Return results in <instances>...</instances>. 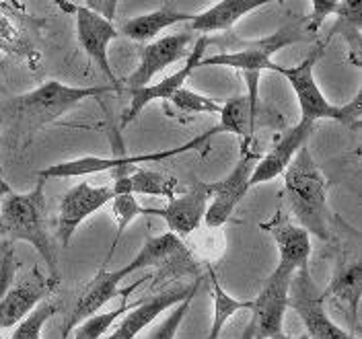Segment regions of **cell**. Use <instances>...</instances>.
<instances>
[{
	"mask_svg": "<svg viewBox=\"0 0 362 339\" xmlns=\"http://www.w3.org/2000/svg\"><path fill=\"white\" fill-rule=\"evenodd\" d=\"M117 90L112 85L103 87H70L60 81H47L42 87L23 93L17 97H8L0 103V126L6 128L13 136L29 138L42 132L45 126L60 119L78 103L90 97H99L105 93Z\"/></svg>",
	"mask_w": 362,
	"mask_h": 339,
	"instance_id": "1",
	"label": "cell"
},
{
	"mask_svg": "<svg viewBox=\"0 0 362 339\" xmlns=\"http://www.w3.org/2000/svg\"><path fill=\"white\" fill-rule=\"evenodd\" d=\"M177 253H185V247L181 243V239H177L175 234L171 232H165V234H158V237H151L144 241V245L140 247V251L136 253V257L132 261H128L124 268H117L113 271L99 270L95 273V278L90 280L89 284L83 288V292L78 294L76 298V304L72 309V313L66 319L64 323V329H62V335L60 339H68L70 331H74L76 325H81L85 319L97 315L112 298L119 296V294H128L119 292L117 286L124 278L132 275L138 270L142 268H148V266H157V263H163L167 259H171L173 255Z\"/></svg>",
	"mask_w": 362,
	"mask_h": 339,
	"instance_id": "2",
	"label": "cell"
},
{
	"mask_svg": "<svg viewBox=\"0 0 362 339\" xmlns=\"http://www.w3.org/2000/svg\"><path fill=\"white\" fill-rule=\"evenodd\" d=\"M284 194L298 226L321 241H329L327 179L305 146L284 171Z\"/></svg>",
	"mask_w": 362,
	"mask_h": 339,
	"instance_id": "3",
	"label": "cell"
},
{
	"mask_svg": "<svg viewBox=\"0 0 362 339\" xmlns=\"http://www.w3.org/2000/svg\"><path fill=\"white\" fill-rule=\"evenodd\" d=\"M325 52V44H315L313 49L309 52V56L296 64V66H280L274 64L272 72L282 74L291 87L294 95L298 99L300 105V119L305 121H313L317 124L319 119H334L338 124H344L346 128H361L362 121V90H358L350 103L346 105H334L325 99V95L321 93L319 85L315 81V66L319 58Z\"/></svg>",
	"mask_w": 362,
	"mask_h": 339,
	"instance_id": "4",
	"label": "cell"
},
{
	"mask_svg": "<svg viewBox=\"0 0 362 339\" xmlns=\"http://www.w3.org/2000/svg\"><path fill=\"white\" fill-rule=\"evenodd\" d=\"M0 234L8 241H25L42 255L52 275H56V251L45 226V181L25 194L6 191L0 200Z\"/></svg>",
	"mask_w": 362,
	"mask_h": 339,
	"instance_id": "5",
	"label": "cell"
},
{
	"mask_svg": "<svg viewBox=\"0 0 362 339\" xmlns=\"http://www.w3.org/2000/svg\"><path fill=\"white\" fill-rule=\"evenodd\" d=\"M305 23H307V17H300L298 21L282 27L280 31L272 33V35L259 40V42L245 44L243 47L235 49V52H221V54H214L210 58H202L200 66H225L235 68V70L243 72L249 89V93H245V95L249 97L253 115H257V103H259L257 101L259 99L257 97V83H259L262 70H272L274 68L272 54L280 52L286 45L296 44V42H303L305 40V33H307L303 29Z\"/></svg>",
	"mask_w": 362,
	"mask_h": 339,
	"instance_id": "6",
	"label": "cell"
},
{
	"mask_svg": "<svg viewBox=\"0 0 362 339\" xmlns=\"http://www.w3.org/2000/svg\"><path fill=\"white\" fill-rule=\"evenodd\" d=\"M15 275V247H11L0 257V309H2V329L15 327L29 315L35 307L45 302L60 284L58 275H44L37 268L21 278L13 288L11 280Z\"/></svg>",
	"mask_w": 362,
	"mask_h": 339,
	"instance_id": "7",
	"label": "cell"
},
{
	"mask_svg": "<svg viewBox=\"0 0 362 339\" xmlns=\"http://www.w3.org/2000/svg\"><path fill=\"white\" fill-rule=\"evenodd\" d=\"M225 130L216 124L210 130H206L200 136L192 138L189 142L175 146V148H167V150H158V153H144V155H124V157H81L66 162H58V165H49L37 173L40 179H68V177H83V175H93V173H101V171H115V169H124V167H138L140 162H158L165 158L177 157L187 150L200 148L210 138L216 134H223Z\"/></svg>",
	"mask_w": 362,
	"mask_h": 339,
	"instance_id": "8",
	"label": "cell"
},
{
	"mask_svg": "<svg viewBox=\"0 0 362 339\" xmlns=\"http://www.w3.org/2000/svg\"><path fill=\"white\" fill-rule=\"evenodd\" d=\"M288 309H293L307 329V339H352L325 311V300L315 286L309 268L293 275Z\"/></svg>",
	"mask_w": 362,
	"mask_h": 339,
	"instance_id": "9",
	"label": "cell"
},
{
	"mask_svg": "<svg viewBox=\"0 0 362 339\" xmlns=\"http://www.w3.org/2000/svg\"><path fill=\"white\" fill-rule=\"evenodd\" d=\"M293 275V271L278 266L266 280L262 292L253 300L251 321L255 327V339H270L282 333Z\"/></svg>",
	"mask_w": 362,
	"mask_h": 339,
	"instance_id": "10",
	"label": "cell"
},
{
	"mask_svg": "<svg viewBox=\"0 0 362 339\" xmlns=\"http://www.w3.org/2000/svg\"><path fill=\"white\" fill-rule=\"evenodd\" d=\"M58 6L62 11L74 15V19H76V37H78L81 47L85 49V54L89 56L90 60L99 66V70L107 76L112 87L119 89V83H117V78L113 74L112 66H110V56H107V47L119 35L117 29L113 27V23L105 21L103 17L95 15L85 4L58 2Z\"/></svg>",
	"mask_w": 362,
	"mask_h": 339,
	"instance_id": "11",
	"label": "cell"
},
{
	"mask_svg": "<svg viewBox=\"0 0 362 339\" xmlns=\"http://www.w3.org/2000/svg\"><path fill=\"white\" fill-rule=\"evenodd\" d=\"M257 155L255 153H249L247 150H241V157L237 160L235 169L226 175L223 181H216V183H210V196H214L212 203L206 208V214H204V222L208 228H218L223 226L233 216L237 203L245 198L249 189V179H251V173L257 165Z\"/></svg>",
	"mask_w": 362,
	"mask_h": 339,
	"instance_id": "12",
	"label": "cell"
},
{
	"mask_svg": "<svg viewBox=\"0 0 362 339\" xmlns=\"http://www.w3.org/2000/svg\"><path fill=\"white\" fill-rule=\"evenodd\" d=\"M208 45H210V37H208V35H200V37L196 40L194 49L187 54L185 64H183L177 72L165 76V78L158 81V83L146 85V87H142V89L128 90V93H130V103H128V107L122 113V126H128L130 121H134L136 117L140 115V112H142L146 105H151L153 101H171V97H173L180 89H183V85H185V81L192 76V72H194L196 68H200L204 52H206Z\"/></svg>",
	"mask_w": 362,
	"mask_h": 339,
	"instance_id": "13",
	"label": "cell"
},
{
	"mask_svg": "<svg viewBox=\"0 0 362 339\" xmlns=\"http://www.w3.org/2000/svg\"><path fill=\"white\" fill-rule=\"evenodd\" d=\"M113 200L112 185H99L93 187L87 181L70 187L66 194L60 200V210H58V239L62 241V245L66 247L72 239V234L76 232V228L83 225L90 214H95L97 210H101L105 203Z\"/></svg>",
	"mask_w": 362,
	"mask_h": 339,
	"instance_id": "14",
	"label": "cell"
},
{
	"mask_svg": "<svg viewBox=\"0 0 362 339\" xmlns=\"http://www.w3.org/2000/svg\"><path fill=\"white\" fill-rule=\"evenodd\" d=\"M192 42H194L192 33H175V35L160 37L153 44H146L140 49V62L136 70L128 78H124V83H119V87L124 85L128 90L146 87L160 70L187 58L189 54L187 45Z\"/></svg>",
	"mask_w": 362,
	"mask_h": 339,
	"instance_id": "15",
	"label": "cell"
},
{
	"mask_svg": "<svg viewBox=\"0 0 362 339\" xmlns=\"http://www.w3.org/2000/svg\"><path fill=\"white\" fill-rule=\"evenodd\" d=\"M208 198H210V183L196 181L181 196L169 200L165 208L160 210L153 208V214H157L167 222L171 234L183 239L202 225L204 214L208 208Z\"/></svg>",
	"mask_w": 362,
	"mask_h": 339,
	"instance_id": "16",
	"label": "cell"
},
{
	"mask_svg": "<svg viewBox=\"0 0 362 339\" xmlns=\"http://www.w3.org/2000/svg\"><path fill=\"white\" fill-rule=\"evenodd\" d=\"M313 132H315V124L300 119L294 128H291L276 142V146L266 157L257 160V165L251 173V179H249V187L259 185V183H268V181L276 179L278 175H284L288 165L293 162L294 157L298 155V150L305 146V142L311 138Z\"/></svg>",
	"mask_w": 362,
	"mask_h": 339,
	"instance_id": "17",
	"label": "cell"
},
{
	"mask_svg": "<svg viewBox=\"0 0 362 339\" xmlns=\"http://www.w3.org/2000/svg\"><path fill=\"white\" fill-rule=\"evenodd\" d=\"M264 230H268L280 251L278 266L284 270L296 273L298 270L309 268V257H311V234L300 228L298 225H293L282 210L278 208L276 216L270 222L262 225Z\"/></svg>",
	"mask_w": 362,
	"mask_h": 339,
	"instance_id": "18",
	"label": "cell"
},
{
	"mask_svg": "<svg viewBox=\"0 0 362 339\" xmlns=\"http://www.w3.org/2000/svg\"><path fill=\"white\" fill-rule=\"evenodd\" d=\"M202 284V278H198L194 284L189 286H177L171 290H163L160 294H155L142 302H138L132 311H128L124 321L115 327V339H134L142 329H146L160 313H165L167 309L180 304L181 300H185L192 292H196Z\"/></svg>",
	"mask_w": 362,
	"mask_h": 339,
	"instance_id": "19",
	"label": "cell"
},
{
	"mask_svg": "<svg viewBox=\"0 0 362 339\" xmlns=\"http://www.w3.org/2000/svg\"><path fill=\"white\" fill-rule=\"evenodd\" d=\"M113 173V196L130 194V196H160L173 200L180 189V181L167 173L148 171L140 167H124Z\"/></svg>",
	"mask_w": 362,
	"mask_h": 339,
	"instance_id": "20",
	"label": "cell"
},
{
	"mask_svg": "<svg viewBox=\"0 0 362 339\" xmlns=\"http://www.w3.org/2000/svg\"><path fill=\"white\" fill-rule=\"evenodd\" d=\"M268 2L270 0H225V2L212 4L210 8L194 15V19L189 21V27H192V31H196L200 35L226 31L241 17H245L255 8L266 6Z\"/></svg>",
	"mask_w": 362,
	"mask_h": 339,
	"instance_id": "21",
	"label": "cell"
},
{
	"mask_svg": "<svg viewBox=\"0 0 362 339\" xmlns=\"http://www.w3.org/2000/svg\"><path fill=\"white\" fill-rule=\"evenodd\" d=\"M362 292V266L361 261H350L348 266L339 268L334 275L327 290H323V300L334 298L339 307L346 309V315L350 321V327H356L358 319V304H361Z\"/></svg>",
	"mask_w": 362,
	"mask_h": 339,
	"instance_id": "22",
	"label": "cell"
},
{
	"mask_svg": "<svg viewBox=\"0 0 362 339\" xmlns=\"http://www.w3.org/2000/svg\"><path fill=\"white\" fill-rule=\"evenodd\" d=\"M192 19H194V15L183 13L173 2H165L157 11L140 15V17H134V19L124 23L122 33L126 37L134 40V42H151V40L157 37L163 29H167V27H171L175 23L192 21Z\"/></svg>",
	"mask_w": 362,
	"mask_h": 339,
	"instance_id": "23",
	"label": "cell"
},
{
	"mask_svg": "<svg viewBox=\"0 0 362 339\" xmlns=\"http://www.w3.org/2000/svg\"><path fill=\"white\" fill-rule=\"evenodd\" d=\"M0 52L25 60L31 68H40V52L35 49L31 35L4 6H0Z\"/></svg>",
	"mask_w": 362,
	"mask_h": 339,
	"instance_id": "24",
	"label": "cell"
},
{
	"mask_svg": "<svg viewBox=\"0 0 362 339\" xmlns=\"http://www.w3.org/2000/svg\"><path fill=\"white\" fill-rule=\"evenodd\" d=\"M253 121H255V115H253V109H251L249 97L247 95H237V97L228 99L223 105L218 126L225 132L239 136L241 146H243L241 150H247L249 140H251V134H253Z\"/></svg>",
	"mask_w": 362,
	"mask_h": 339,
	"instance_id": "25",
	"label": "cell"
},
{
	"mask_svg": "<svg viewBox=\"0 0 362 339\" xmlns=\"http://www.w3.org/2000/svg\"><path fill=\"white\" fill-rule=\"evenodd\" d=\"M210 280H212V292H214V319H212V327H210L208 339H221L226 321L233 315L241 313V311H251L253 300H237V298L228 296L223 290V286L218 284L216 271L212 268H210Z\"/></svg>",
	"mask_w": 362,
	"mask_h": 339,
	"instance_id": "26",
	"label": "cell"
},
{
	"mask_svg": "<svg viewBox=\"0 0 362 339\" xmlns=\"http://www.w3.org/2000/svg\"><path fill=\"white\" fill-rule=\"evenodd\" d=\"M334 17H338V25L334 31L344 29V35L350 44V54L356 66H361V21H362V2H336Z\"/></svg>",
	"mask_w": 362,
	"mask_h": 339,
	"instance_id": "27",
	"label": "cell"
},
{
	"mask_svg": "<svg viewBox=\"0 0 362 339\" xmlns=\"http://www.w3.org/2000/svg\"><path fill=\"white\" fill-rule=\"evenodd\" d=\"M134 307L136 304L128 307V302H122L117 309H113L110 313H97V315L85 319L81 325L74 327V339H101L107 333V329H112V325L119 316L132 311Z\"/></svg>",
	"mask_w": 362,
	"mask_h": 339,
	"instance_id": "28",
	"label": "cell"
},
{
	"mask_svg": "<svg viewBox=\"0 0 362 339\" xmlns=\"http://www.w3.org/2000/svg\"><path fill=\"white\" fill-rule=\"evenodd\" d=\"M112 214L113 218H115V222H117V234H115V239H113V245L112 251L117 245V241L122 239V234H124V230H126V226L130 225L132 220H136L138 216H148V214H153V208H142L138 200H136V196H130V194H119V196H113L112 200Z\"/></svg>",
	"mask_w": 362,
	"mask_h": 339,
	"instance_id": "29",
	"label": "cell"
},
{
	"mask_svg": "<svg viewBox=\"0 0 362 339\" xmlns=\"http://www.w3.org/2000/svg\"><path fill=\"white\" fill-rule=\"evenodd\" d=\"M56 313H58V304L45 300L40 307H35L23 321L17 323V327H15L13 338L11 339H44L42 338L44 325Z\"/></svg>",
	"mask_w": 362,
	"mask_h": 339,
	"instance_id": "30",
	"label": "cell"
},
{
	"mask_svg": "<svg viewBox=\"0 0 362 339\" xmlns=\"http://www.w3.org/2000/svg\"><path fill=\"white\" fill-rule=\"evenodd\" d=\"M171 103L183 113H214V115H221V112H223L221 103L212 101L210 97L200 95L196 90L185 89V87L171 97Z\"/></svg>",
	"mask_w": 362,
	"mask_h": 339,
	"instance_id": "31",
	"label": "cell"
},
{
	"mask_svg": "<svg viewBox=\"0 0 362 339\" xmlns=\"http://www.w3.org/2000/svg\"><path fill=\"white\" fill-rule=\"evenodd\" d=\"M196 292H192L185 300H181L180 304H175L173 311L169 313V316L165 321H160L157 327L153 329V333L148 335V339H175L181 323H183V319L189 313V307H192V300L196 298Z\"/></svg>",
	"mask_w": 362,
	"mask_h": 339,
	"instance_id": "32",
	"label": "cell"
},
{
	"mask_svg": "<svg viewBox=\"0 0 362 339\" xmlns=\"http://www.w3.org/2000/svg\"><path fill=\"white\" fill-rule=\"evenodd\" d=\"M334 11H336V2H325V0H313L311 2V15L307 17V33H317L319 31V27L323 25V21L329 17V15H334Z\"/></svg>",
	"mask_w": 362,
	"mask_h": 339,
	"instance_id": "33",
	"label": "cell"
},
{
	"mask_svg": "<svg viewBox=\"0 0 362 339\" xmlns=\"http://www.w3.org/2000/svg\"><path fill=\"white\" fill-rule=\"evenodd\" d=\"M89 11H93L95 15L103 17L105 21L113 23V17H115V8H117V2L115 0H107V2H87L85 4Z\"/></svg>",
	"mask_w": 362,
	"mask_h": 339,
	"instance_id": "34",
	"label": "cell"
},
{
	"mask_svg": "<svg viewBox=\"0 0 362 339\" xmlns=\"http://www.w3.org/2000/svg\"><path fill=\"white\" fill-rule=\"evenodd\" d=\"M239 339H255V327H253V321L251 319H249V323L245 325V329H243V333H241Z\"/></svg>",
	"mask_w": 362,
	"mask_h": 339,
	"instance_id": "35",
	"label": "cell"
},
{
	"mask_svg": "<svg viewBox=\"0 0 362 339\" xmlns=\"http://www.w3.org/2000/svg\"><path fill=\"white\" fill-rule=\"evenodd\" d=\"M11 247H13V243H11L8 239H0V257H2Z\"/></svg>",
	"mask_w": 362,
	"mask_h": 339,
	"instance_id": "36",
	"label": "cell"
},
{
	"mask_svg": "<svg viewBox=\"0 0 362 339\" xmlns=\"http://www.w3.org/2000/svg\"><path fill=\"white\" fill-rule=\"evenodd\" d=\"M270 339H307V335H300V338H291V335H284V333H278V335H274Z\"/></svg>",
	"mask_w": 362,
	"mask_h": 339,
	"instance_id": "37",
	"label": "cell"
},
{
	"mask_svg": "<svg viewBox=\"0 0 362 339\" xmlns=\"http://www.w3.org/2000/svg\"><path fill=\"white\" fill-rule=\"evenodd\" d=\"M0 333H2V309H0Z\"/></svg>",
	"mask_w": 362,
	"mask_h": 339,
	"instance_id": "38",
	"label": "cell"
},
{
	"mask_svg": "<svg viewBox=\"0 0 362 339\" xmlns=\"http://www.w3.org/2000/svg\"><path fill=\"white\" fill-rule=\"evenodd\" d=\"M101 339H115V333H112V335H105V338H101Z\"/></svg>",
	"mask_w": 362,
	"mask_h": 339,
	"instance_id": "39",
	"label": "cell"
},
{
	"mask_svg": "<svg viewBox=\"0 0 362 339\" xmlns=\"http://www.w3.org/2000/svg\"><path fill=\"white\" fill-rule=\"evenodd\" d=\"M0 177H2V167H0ZM0 181H2V179H0Z\"/></svg>",
	"mask_w": 362,
	"mask_h": 339,
	"instance_id": "40",
	"label": "cell"
}]
</instances>
